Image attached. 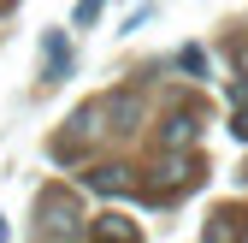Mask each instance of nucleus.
Instances as JSON below:
<instances>
[{"instance_id":"f257e3e1","label":"nucleus","mask_w":248,"mask_h":243,"mask_svg":"<svg viewBox=\"0 0 248 243\" xmlns=\"http://www.w3.org/2000/svg\"><path fill=\"white\" fill-rule=\"evenodd\" d=\"M36 214H42V231L47 237H77V220H83V208L65 184H47L42 202H36Z\"/></svg>"},{"instance_id":"f03ea898","label":"nucleus","mask_w":248,"mask_h":243,"mask_svg":"<svg viewBox=\"0 0 248 243\" xmlns=\"http://www.w3.org/2000/svg\"><path fill=\"white\" fill-rule=\"evenodd\" d=\"M242 237H248V208H213L201 226V243H242Z\"/></svg>"},{"instance_id":"7ed1b4c3","label":"nucleus","mask_w":248,"mask_h":243,"mask_svg":"<svg viewBox=\"0 0 248 243\" xmlns=\"http://www.w3.org/2000/svg\"><path fill=\"white\" fill-rule=\"evenodd\" d=\"M83 184H89V190H101V196H118V190H136V178H130V166H95Z\"/></svg>"},{"instance_id":"20e7f679","label":"nucleus","mask_w":248,"mask_h":243,"mask_svg":"<svg viewBox=\"0 0 248 243\" xmlns=\"http://www.w3.org/2000/svg\"><path fill=\"white\" fill-rule=\"evenodd\" d=\"M160 142L166 148H189L195 142V113H166L160 119Z\"/></svg>"},{"instance_id":"39448f33","label":"nucleus","mask_w":248,"mask_h":243,"mask_svg":"<svg viewBox=\"0 0 248 243\" xmlns=\"http://www.w3.org/2000/svg\"><path fill=\"white\" fill-rule=\"evenodd\" d=\"M95 243H142V231L130 220H118V214H101L95 220Z\"/></svg>"},{"instance_id":"423d86ee","label":"nucleus","mask_w":248,"mask_h":243,"mask_svg":"<svg viewBox=\"0 0 248 243\" xmlns=\"http://www.w3.org/2000/svg\"><path fill=\"white\" fill-rule=\"evenodd\" d=\"M42 53H47V83H59V77L71 71V48H65V36H59V30L42 42Z\"/></svg>"},{"instance_id":"0eeeda50","label":"nucleus","mask_w":248,"mask_h":243,"mask_svg":"<svg viewBox=\"0 0 248 243\" xmlns=\"http://www.w3.org/2000/svg\"><path fill=\"white\" fill-rule=\"evenodd\" d=\"M177 66L189 71V77H201V71H207V53H201V48H183V53H177Z\"/></svg>"},{"instance_id":"6e6552de","label":"nucleus","mask_w":248,"mask_h":243,"mask_svg":"<svg viewBox=\"0 0 248 243\" xmlns=\"http://www.w3.org/2000/svg\"><path fill=\"white\" fill-rule=\"evenodd\" d=\"M231 131H236V137L248 142V101H236V125H231Z\"/></svg>"},{"instance_id":"1a4fd4ad","label":"nucleus","mask_w":248,"mask_h":243,"mask_svg":"<svg viewBox=\"0 0 248 243\" xmlns=\"http://www.w3.org/2000/svg\"><path fill=\"white\" fill-rule=\"evenodd\" d=\"M95 12H101V0H83V6H77V24H89Z\"/></svg>"},{"instance_id":"9d476101","label":"nucleus","mask_w":248,"mask_h":243,"mask_svg":"<svg viewBox=\"0 0 248 243\" xmlns=\"http://www.w3.org/2000/svg\"><path fill=\"white\" fill-rule=\"evenodd\" d=\"M236 66H242V77H248V42H242V48H236Z\"/></svg>"}]
</instances>
